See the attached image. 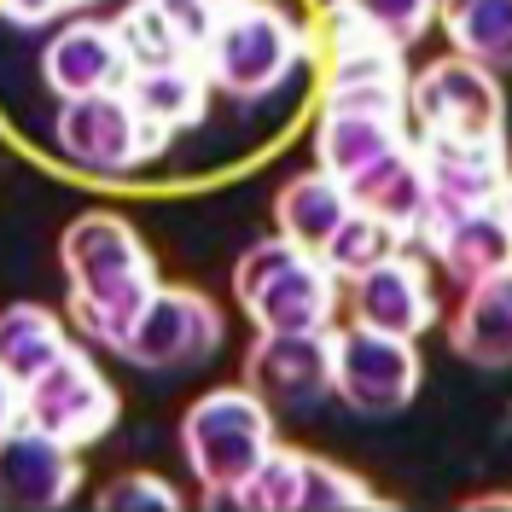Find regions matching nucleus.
I'll return each mask as SVG.
<instances>
[{
	"instance_id": "1",
	"label": "nucleus",
	"mask_w": 512,
	"mask_h": 512,
	"mask_svg": "<svg viewBox=\"0 0 512 512\" xmlns=\"http://www.w3.org/2000/svg\"><path fill=\"white\" fill-rule=\"evenodd\" d=\"M59 262L76 332L99 350H123L128 326L140 320L146 297L158 291V262L146 251V239L123 216L88 210V216H76L64 227Z\"/></svg>"
},
{
	"instance_id": "2",
	"label": "nucleus",
	"mask_w": 512,
	"mask_h": 512,
	"mask_svg": "<svg viewBox=\"0 0 512 512\" xmlns=\"http://www.w3.org/2000/svg\"><path fill=\"white\" fill-rule=\"evenodd\" d=\"M233 297L251 315L256 332H332L338 303H344V280L315 251L274 233V239H256L233 262Z\"/></svg>"
},
{
	"instance_id": "3",
	"label": "nucleus",
	"mask_w": 512,
	"mask_h": 512,
	"mask_svg": "<svg viewBox=\"0 0 512 512\" xmlns=\"http://www.w3.org/2000/svg\"><path fill=\"white\" fill-rule=\"evenodd\" d=\"M274 408L245 390V384H222L204 390L181 419V454L198 489H210V501H233L251 472L274 454Z\"/></svg>"
},
{
	"instance_id": "4",
	"label": "nucleus",
	"mask_w": 512,
	"mask_h": 512,
	"mask_svg": "<svg viewBox=\"0 0 512 512\" xmlns=\"http://www.w3.org/2000/svg\"><path fill=\"white\" fill-rule=\"evenodd\" d=\"M198 64H204V76H210L216 94L256 105V99L280 94V82L303 64V24L291 18L280 0L222 6Z\"/></svg>"
},
{
	"instance_id": "5",
	"label": "nucleus",
	"mask_w": 512,
	"mask_h": 512,
	"mask_svg": "<svg viewBox=\"0 0 512 512\" xmlns=\"http://www.w3.org/2000/svg\"><path fill=\"white\" fill-rule=\"evenodd\" d=\"M53 146L70 169L94 175V181H123L140 163H152L169 146V134L140 117V105L128 99V88H105V94H76L59 99L53 117Z\"/></svg>"
},
{
	"instance_id": "6",
	"label": "nucleus",
	"mask_w": 512,
	"mask_h": 512,
	"mask_svg": "<svg viewBox=\"0 0 512 512\" xmlns=\"http://www.w3.org/2000/svg\"><path fill=\"white\" fill-rule=\"evenodd\" d=\"M408 134L414 140H501L507 99H501L495 70L448 53L408 76Z\"/></svg>"
},
{
	"instance_id": "7",
	"label": "nucleus",
	"mask_w": 512,
	"mask_h": 512,
	"mask_svg": "<svg viewBox=\"0 0 512 512\" xmlns=\"http://www.w3.org/2000/svg\"><path fill=\"white\" fill-rule=\"evenodd\" d=\"M332 396L361 419H390L402 414L419 396V350L414 338H396V332H379V326H332Z\"/></svg>"
},
{
	"instance_id": "8",
	"label": "nucleus",
	"mask_w": 512,
	"mask_h": 512,
	"mask_svg": "<svg viewBox=\"0 0 512 512\" xmlns=\"http://www.w3.org/2000/svg\"><path fill=\"white\" fill-rule=\"evenodd\" d=\"M222 332H227V320L204 291L158 286L146 297L140 320L128 326L123 355L134 367H146V373H175V367L210 361V355L222 350Z\"/></svg>"
},
{
	"instance_id": "9",
	"label": "nucleus",
	"mask_w": 512,
	"mask_h": 512,
	"mask_svg": "<svg viewBox=\"0 0 512 512\" xmlns=\"http://www.w3.org/2000/svg\"><path fill=\"white\" fill-rule=\"evenodd\" d=\"M24 419L70 448H88L117 425V390L94 367V355L70 344L41 379L24 384Z\"/></svg>"
},
{
	"instance_id": "10",
	"label": "nucleus",
	"mask_w": 512,
	"mask_h": 512,
	"mask_svg": "<svg viewBox=\"0 0 512 512\" xmlns=\"http://www.w3.org/2000/svg\"><path fill=\"white\" fill-rule=\"evenodd\" d=\"M82 489V448L47 437L41 425L18 419L0 437V507L6 512H59Z\"/></svg>"
},
{
	"instance_id": "11",
	"label": "nucleus",
	"mask_w": 512,
	"mask_h": 512,
	"mask_svg": "<svg viewBox=\"0 0 512 512\" xmlns=\"http://www.w3.org/2000/svg\"><path fill=\"white\" fill-rule=\"evenodd\" d=\"M128 76H134V64H128L123 35L111 18H59V30L41 47V82L53 99L128 88Z\"/></svg>"
},
{
	"instance_id": "12",
	"label": "nucleus",
	"mask_w": 512,
	"mask_h": 512,
	"mask_svg": "<svg viewBox=\"0 0 512 512\" xmlns=\"http://www.w3.org/2000/svg\"><path fill=\"white\" fill-rule=\"evenodd\" d=\"M245 390L268 408H315L332 396V338L326 332H256L245 355Z\"/></svg>"
},
{
	"instance_id": "13",
	"label": "nucleus",
	"mask_w": 512,
	"mask_h": 512,
	"mask_svg": "<svg viewBox=\"0 0 512 512\" xmlns=\"http://www.w3.org/2000/svg\"><path fill=\"white\" fill-rule=\"evenodd\" d=\"M414 245H425L443 262V274L454 286H472V280L512 262V227L495 204H460V210H437L431 204Z\"/></svg>"
},
{
	"instance_id": "14",
	"label": "nucleus",
	"mask_w": 512,
	"mask_h": 512,
	"mask_svg": "<svg viewBox=\"0 0 512 512\" xmlns=\"http://www.w3.org/2000/svg\"><path fill=\"white\" fill-rule=\"evenodd\" d=\"M350 309L361 326H379V332H396V338H414L437 320V297H431V280L419 268V256L390 251L384 262H373L367 274L350 280Z\"/></svg>"
},
{
	"instance_id": "15",
	"label": "nucleus",
	"mask_w": 512,
	"mask_h": 512,
	"mask_svg": "<svg viewBox=\"0 0 512 512\" xmlns=\"http://www.w3.org/2000/svg\"><path fill=\"white\" fill-rule=\"evenodd\" d=\"M414 134H408V117H390V111H367V105H338L326 99L315 123V158L326 175H338L350 187L361 169H373L379 158L402 152Z\"/></svg>"
},
{
	"instance_id": "16",
	"label": "nucleus",
	"mask_w": 512,
	"mask_h": 512,
	"mask_svg": "<svg viewBox=\"0 0 512 512\" xmlns=\"http://www.w3.org/2000/svg\"><path fill=\"white\" fill-rule=\"evenodd\" d=\"M425 163V187L437 210L460 204H495L507 181V140H414Z\"/></svg>"
},
{
	"instance_id": "17",
	"label": "nucleus",
	"mask_w": 512,
	"mask_h": 512,
	"mask_svg": "<svg viewBox=\"0 0 512 512\" xmlns=\"http://www.w3.org/2000/svg\"><path fill=\"white\" fill-rule=\"evenodd\" d=\"M350 198L355 210H367V216H379L402 233V245H414L425 216H431V187H425V163H419V146L408 140L402 152H390L379 158L373 169H361L350 181Z\"/></svg>"
},
{
	"instance_id": "18",
	"label": "nucleus",
	"mask_w": 512,
	"mask_h": 512,
	"mask_svg": "<svg viewBox=\"0 0 512 512\" xmlns=\"http://www.w3.org/2000/svg\"><path fill=\"white\" fill-rule=\"evenodd\" d=\"M448 344L472 367H512V262L466 286V303L454 309Z\"/></svg>"
},
{
	"instance_id": "19",
	"label": "nucleus",
	"mask_w": 512,
	"mask_h": 512,
	"mask_svg": "<svg viewBox=\"0 0 512 512\" xmlns=\"http://www.w3.org/2000/svg\"><path fill=\"white\" fill-rule=\"evenodd\" d=\"M210 76L198 59H169V64H146L128 76V99L140 105V117L158 134H181V128L210 117Z\"/></svg>"
},
{
	"instance_id": "20",
	"label": "nucleus",
	"mask_w": 512,
	"mask_h": 512,
	"mask_svg": "<svg viewBox=\"0 0 512 512\" xmlns=\"http://www.w3.org/2000/svg\"><path fill=\"white\" fill-rule=\"evenodd\" d=\"M355 198L350 187L338 181V175H326V169H303V175H291L286 187H280V198H274V222H280V233H286L291 245H303V251H326V239L338 233V227L350 222Z\"/></svg>"
},
{
	"instance_id": "21",
	"label": "nucleus",
	"mask_w": 512,
	"mask_h": 512,
	"mask_svg": "<svg viewBox=\"0 0 512 512\" xmlns=\"http://www.w3.org/2000/svg\"><path fill=\"white\" fill-rule=\"evenodd\" d=\"M64 350H70V332L47 303H6L0 309V373L6 379H41Z\"/></svg>"
},
{
	"instance_id": "22",
	"label": "nucleus",
	"mask_w": 512,
	"mask_h": 512,
	"mask_svg": "<svg viewBox=\"0 0 512 512\" xmlns=\"http://www.w3.org/2000/svg\"><path fill=\"white\" fill-rule=\"evenodd\" d=\"M448 47L483 70H512V0H437Z\"/></svg>"
},
{
	"instance_id": "23",
	"label": "nucleus",
	"mask_w": 512,
	"mask_h": 512,
	"mask_svg": "<svg viewBox=\"0 0 512 512\" xmlns=\"http://www.w3.org/2000/svg\"><path fill=\"white\" fill-rule=\"evenodd\" d=\"M390 251H408L402 233H396L390 222H379V216H367V210H350V222L326 239L320 262H326L338 280H355V274H367L373 262H384Z\"/></svg>"
},
{
	"instance_id": "24",
	"label": "nucleus",
	"mask_w": 512,
	"mask_h": 512,
	"mask_svg": "<svg viewBox=\"0 0 512 512\" xmlns=\"http://www.w3.org/2000/svg\"><path fill=\"white\" fill-rule=\"evenodd\" d=\"M332 12H344L350 24H361L390 47H408L437 24V0H332Z\"/></svg>"
},
{
	"instance_id": "25",
	"label": "nucleus",
	"mask_w": 512,
	"mask_h": 512,
	"mask_svg": "<svg viewBox=\"0 0 512 512\" xmlns=\"http://www.w3.org/2000/svg\"><path fill=\"white\" fill-rule=\"evenodd\" d=\"M117 35H123V53L134 70H146V64H169V59H192L187 47H181V35L169 30V18H163L158 0H128L123 18H111Z\"/></svg>"
},
{
	"instance_id": "26",
	"label": "nucleus",
	"mask_w": 512,
	"mask_h": 512,
	"mask_svg": "<svg viewBox=\"0 0 512 512\" xmlns=\"http://www.w3.org/2000/svg\"><path fill=\"white\" fill-rule=\"evenodd\" d=\"M379 507L373 501V489L344 472V466H332V460H315V454H303V478H297V512H367Z\"/></svg>"
},
{
	"instance_id": "27",
	"label": "nucleus",
	"mask_w": 512,
	"mask_h": 512,
	"mask_svg": "<svg viewBox=\"0 0 512 512\" xmlns=\"http://www.w3.org/2000/svg\"><path fill=\"white\" fill-rule=\"evenodd\" d=\"M297 478H303V454L297 448H280L251 472V483L233 495V507H251V512H297Z\"/></svg>"
},
{
	"instance_id": "28",
	"label": "nucleus",
	"mask_w": 512,
	"mask_h": 512,
	"mask_svg": "<svg viewBox=\"0 0 512 512\" xmlns=\"http://www.w3.org/2000/svg\"><path fill=\"white\" fill-rule=\"evenodd\" d=\"M99 507L105 512H175L181 495L163 478H152V472H123V478H111L99 489Z\"/></svg>"
},
{
	"instance_id": "29",
	"label": "nucleus",
	"mask_w": 512,
	"mask_h": 512,
	"mask_svg": "<svg viewBox=\"0 0 512 512\" xmlns=\"http://www.w3.org/2000/svg\"><path fill=\"white\" fill-rule=\"evenodd\" d=\"M158 6H163V18H169V30L181 35V47L198 59L210 30H216V6L210 0H158Z\"/></svg>"
},
{
	"instance_id": "30",
	"label": "nucleus",
	"mask_w": 512,
	"mask_h": 512,
	"mask_svg": "<svg viewBox=\"0 0 512 512\" xmlns=\"http://www.w3.org/2000/svg\"><path fill=\"white\" fill-rule=\"evenodd\" d=\"M82 0H0V18L12 24V30H47V24H59L70 18Z\"/></svg>"
},
{
	"instance_id": "31",
	"label": "nucleus",
	"mask_w": 512,
	"mask_h": 512,
	"mask_svg": "<svg viewBox=\"0 0 512 512\" xmlns=\"http://www.w3.org/2000/svg\"><path fill=\"white\" fill-rule=\"evenodd\" d=\"M18 419H24V384L0 373V437H6V431H12Z\"/></svg>"
},
{
	"instance_id": "32",
	"label": "nucleus",
	"mask_w": 512,
	"mask_h": 512,
	"mask_svg": "<svg viewBox=\"0 0 512 512\" xmlns=\"http://www.w3.org/2000/svg\"><path fill=\"white\" fill-rule=\"evenodd\" d=\"M495 210L507 216V227H512V169H507V181H501V198H495Z\"/></svg>"
},
{
	"instance_id": "33",
	"label": "nucleus",
	"mask_w": 512,
	"mask_h": 512,
	"mask_svg": "<svg viewBox=\"0 0 512 512\" xmlns=\"http://www.w3.org/2000/svg\"><path fill=\"white\" fill-rule=\"evenodd\" d=\"M210 6H216V12H222V6H239V0H210Z\"/></svg>"
},
{
	"instance_id": "34",
	"label": "nucleus",
	"mask_w": 512,
	"mask_h": 512,
	"mask_svg": "<svg viewBox=\"0 0 512 512\" xmlns=\"http://www.w3.org/2000/svg\"><path fill=\"white\" fill-rule=\"evenodd\" d=\"M82 6H88V0H82Z\"/></svg>"
}]
</instances>
